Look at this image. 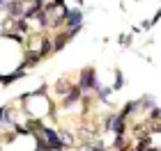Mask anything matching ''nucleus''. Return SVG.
<instances>
[{
  "label": "nucleus",
  "instance_id": "obj_1",
  "mask_svg": "<svg viewBox=\"0 0 161 151\" xmlns=\"http://www.w3.org/2000/svg\"><path fill=\"white\" fill-rule=\"evenodd\" d=\"M78 87L83 92H94V89H101L99 87V80H97V71H94V67H87L80 71V80H78Z\"/></svg>",
  "mask_w": 161,
  "mask_h": 151
},
{
  "label": "nucleus",
  "instance_id": "obj_2",
  "mask_svg": "<svg viewBox=\"0 0 161 151\" xmlns=\"http://www.w3.org/2000/svg\"><path fill=\"white\" fill-rule=\"evenodd\" d=\"M78 101H83V89H80L78 85H71V89L62 96V108H71V105H76Z\"/></svg>",
  "mask_w": 161,
  "mask_h": 151
},
{
  "label": "nucleus",
  "instance_id": "obj_3",
  "mask_svg": "<svg viewBox=\"0 0 161 151\" xmlns=\"http://www.w3.org/2000/svg\"><path fill=\"white\" fill-rule=\"evenodd\" d=\"M78 25H83V12H80V7H74L67 14V28H78Z\"/></svg>",
  "mask_w": 161,
  "mask_h": 151
},
{
  "label": "nucleus",
  "instance_id": "obj_4",
  "mask_svg": "<svg viewBox=\"0 0 161 151\" xmlns=\"http://www.w3.org/2000/svg\"><path fill=\"white\" fill-rule=\"evenodd\" d=\"M23 76H25V67L21 64L16 71H12V73H5V76H3V85H9V83H14V80H21Z\"/></svg>",
  "mask_w": 161,
  "mask_h": 151
},
{
  "label": "nucleus",
  "instance_id": "obj_5",
  "mask_svg": "<svg viewBox=\"0 0 161 151\" xmlns=\"http://www.w3.org/2000/svg\"><path fill=\"white\" fill-rule=\"evenodd\" d=\"M39 60H42V53H39V50H30V48H28L25 60H23V67H25V69H30V67H35V64H37Z\"/></svg>",
  "mask_w": 161,
  "mask_h": 151
},
{
  "label": "nucleus",
  "instance_id": "obj_6",
  "mask_svg": "<svg viewBox=\"0 0 161 151\" xmlns=\"http://www.w3.org/2000/svg\"><path fill=\"white\" fill-rule=\"evenodd\" d=\"M80 138H83V142H94V140H99V131L92 126H83L80 128Z\"/></svg>",
  "mask_w": 161,
  "mask_h": 151
},
{
  "label": "nucleus",
  "instance_id": "obj_7",
  "mask_svg": "<svg viewBox=\"0 0 161 151\" xmlns=\"http://www.w3.org/2000/svg\"><path fill=\"white\" fill-rule=\"evenodd\" d=\"M69 89H71V80H67V78H60V80L53 85V92H55L58 96H64Z\"/></svg>",
  "mask_w": 161,
  "mask_h": 151
},
{
  "label": "nucleus",
  "instance_id": "obj_8",
  "mask_svg": "<svg viewBox=\"0 0 161 151\" xmlns=\"http://www.w3.org/2000/svg\"><path fill=\"white\" fill-rule=\"evenodd\" d=\"M71 37H69V32H60L58 37L53 39V50H62L64 46H67V41H69Z\"/></svg>",
  "mask_w": 161,
  "mask_h": 151
},
{
  "label": "nucleus",
  "instance_id": "obj_9",
  "mask_svg": "<svg viewBox=\"0 0 161 151\" xmlns=\"http://www.w3.org/2000/svg\"><path fill=\"white\" fill-rule=\"evenodd\" d=\"M51 50H53V39H48V37H42V46H39V53L42 57H46Z\"/></svg>",
  "mask_w": 161,
  "mask_h": 151
},
{
  "label": "nucleus",
  "instance_id": "obj_10",
  "mask_svg": "<svg viewBox=\"0 0 161 151\" xmlns=\"http://www.w3.org/2000/svg\"><path fill=\"white\" fill-rule=\"evenodd\" d=\"M115 119H118V112H108L106 114V117H104V131H113Z\"/></svg>",
  "mask_w": 161,
  "mask_h": 151
},
{
  "label": "nucleus",
  "instance_id": "obj_11",
  "mask_svg": "<svg viewBox=\"0 0 161 151\" xmlns=\"http://www.w3.org/2000/svg\"><path fill=\"white\" fill-rule=\"evenodd\" d=\"M60 138H62V142H64V144H74V142H76L74 133H69L67 128H62V131H60Z\"/></svg>",
  "mask_w": 161,
  "mask_h": 151
},
{
  "label": "nucleus",
  "instance_id": "obj_12",
  "mask_svg": "<svg viewBox=\"0 0 161 151\" xmlns=\"http://www.w3.org/2000/svg\"><path fill=\"white\" fill-rule=\"evenodd\" d=\"M0 119H3V124H12V114H9V108H3V110H0Z\"/></svg>",
  "mask_w": 161,
  "mask_h": 151
},
{
  "label": "nucleus",
  "instance_id": "obj_13",
  "mask_svg": "<svg viewBox=\"0 0 161 151\" xmlns=\"http://www.w3.org/2000/svg\"><path fill=\"white\" fill-rule=\"evenodd\" d=\"M124 87V78H122V71H115V85L113 89H122Z\"/></svg>",
  "mask_w": 161,
  "mask_h": 151
},
{
  "label": "nucleus",
  "instance_id": "obj_14",
  "mask_svg": "<svg viewBox=\"0 0 161 151\" xmlns=\"http://www.w3.org/2000/svg\"><path fill=\"white\" fill-rule=\"evenodd\" d=\"M131 39H134V37H131V34H120V46H131Z\"/></svg>",
  "mask_w": 161,
  "mask_h": 151
},
{
  "label": "nucleus",
  "instance_id": "obj_15",
  "mask_svg": "<svg viewBox=\"0 0 161 151\" xmlns=\"http://www.w3.org/2000/svg\"><path fill=\"white\" fill-rule=\"evenodd\" d=\"M161 117V110H159V108H152V110H150V119H159Z\"/></svg>",
  "mask_w": 161,
  "mask_h": 151
},
{
  "label": "nucleus",
  "instance_id": "obj_16",
  "mask_svg": "<svg viewBox=\"0 0 161 151\" xmlns=\"http://www.w3.org/2000/svg\"><path fill=\"white\" fill-rule=\"evenodd\" d=\"M83 3H85V0H76V5H83Z\"/></svg>",
  "mask_w": 161,
  "mask_h": 151
}]
</instances>
